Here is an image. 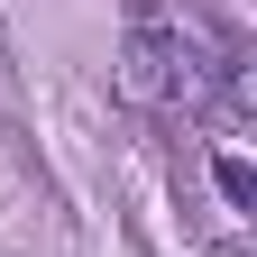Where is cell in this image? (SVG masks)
<instances>
[{
    "mask_svg": "<svg viewBox=\"0 0 257 257\" xmlns=\"http://www.w3.org/2000/svg\"><path fill=\"white\" fill-rule=\"evenodd\" d=\"M0 110H10V64H0Z\"/></svg>",
    "mask_w": 257,
    "mask_h": 257,
    "instance_id": "cell-3",
    "label": "cell"
},
{
    "mask_svg": "<svg viewBox=\"0 0 257 257\" xmlns=\"http://www.w3.org/2000/svg\"><path fill=\"white\" fill-rule=\"evenodd\" d=\"M119 92L138 110L193 101L184 92V55H175V10L166 0H128V46H119Z\"/></svg>",
    "mask_w": 257,
    "mask_h": 257,
    "instance_id": "cell-1",
    "label": "cell"
},
{
    "mask_svg": "<svg viewBox=\"0 0 257 257\" xmlns=\"http://www.w3.org/2000/svg\"><path fill=\"white\" fill-rule=\"evenodd\" d=\"M211 184H220V202H230V211L257 202V175H248V156H239V147H220V156H211Z\"/></svg>",
    "mask_w": 257,
    "mask_h": 257,
    "instance_id": "cell-2",
    "label": "cell"
}]
</instances>
